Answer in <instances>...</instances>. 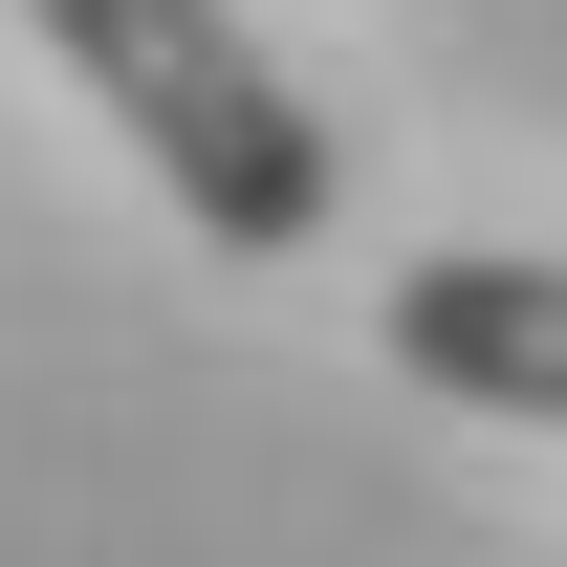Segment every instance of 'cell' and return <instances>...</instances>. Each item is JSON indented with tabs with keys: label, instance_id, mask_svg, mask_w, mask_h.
<instances>
[{
	"label": "cell",
	"instance_id": "6da1fadb",
	"mask_svg": "<svg viewBox=\"0 0 567 567\" xmlns=\"http://www.w3.org/2000/svg\"><path fill=\"white\" fill-rule=\"evenodd\" d=\"M22 22L66 44L87 110H132V153L175 175V218H197L218 262H306V240H328L350 153H328V110L284 87V44L240 0H22Z\"/></svg>",
	"mask_w": 567,
	"mask_h": 567
},
{
	"label": "cell",
	"instance_id": "7a4b0ae2",
	"mask_svg": "<svg viewBox=\"0 0 567 567\" xmlns=\"http://www.w3.org/2000/svg\"><path fill=\"white\" fill-rule=\"evenodd\" d=\"M393 371L458 393V415L567 436V262H524V240H436V262H393Z\"/></svg>",
	"mask_w": 567,
	"mask_h": 567
}]
</instances>
